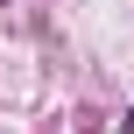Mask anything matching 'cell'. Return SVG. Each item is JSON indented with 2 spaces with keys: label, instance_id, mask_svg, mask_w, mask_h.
Returning a JSON list of instances; mask_svg holds the SVG:
<instances>
[{
  "label": "cell",
  "instance_id": "obj_1",
  "mask_svg": "<svg viewBox=\"0 0 134 134\" xmlns=\"http://www.w3.org/2000/svg\"><path fill=\"white\" fill-rule=\"evenodd\" d=\"M120 127H127V134H134V106H127V120H120Z\"/></svg>",
  "mask_w": 134,
  "mask_h": 134
}]
</instances>
